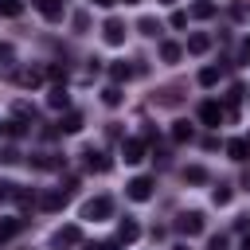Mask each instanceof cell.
<instances>
[{"label": "cell", "instance_id": "cell-1", "mask_svg": "<svg viewBox=\"0 0 250 250\" xmlns=\"http://www.w3.org/2000/svg\"><path fill=\"white\" fill-rule=\"evenodd\" d=\"M109 215H113V199H109V195H94V199L82 203V219H90V223L109 219Z\"/></svg>", "mask_w": 250, "mask_h": 250}, {"label": "cell", "instance_id": "cell-2", "mask_svg": "<svg viewBox=\"0 0 250 250\" xmlns=\"http://www.w3.org/2000/svg\"><path fill=\"white\" fill-rule=\"evenodd\" d=\"M176 230L188 234V238H191V234H203V215H199V211H184V215L176 219Z\"/></svg>", "mask_w": 250, "mask_h": 250}, {"label": "cell", "instance_id": "cell-3", "mask_svg": "<svg viewBox=\"0 0 250 250\" xmlns=\"http://www.w3.org/2000/svg\"><path fill=\"white\" fill-rule=\"evenodd\" d=\"M125 191H129V199H137V203H145V199H152V180H148V176H133Z\"/></svg>", "mask_w": 250, "mask_h": 250}, {"label": "cell", "instance_id": "cell-4", "mask_svg": "<svg viewBox=\"0 0 250 250\" xmlns=\"http://www.w3.org/2000/svg\"><path fill=\"white\" fill-rule=\"evenodd\" d=\"M102 39L109 43V47H121L125 43V23L113 16V20H105V27H102Z\"/></svg>", "mask_w": 250, "mask_h": 250}, {"label": "cell", "instance_id": "cell-5", "mask_svg": "<svg viewBox=\"0 0 250 250\" xmlns=\"http://www.w3.org/2000/svg\"><path fill=\"white\" fill-rule=\"evenodd\" d=\"M223 117H227V109H223L219 102H203V105H199V121H203V125L219 129V121H223Z\"/></svg>", "mask_w": 250, "mask_h": 250}, {"label": "cell", "instance_id": "cell-6", "mask_svg": "<svg viewBox=\"0 0 250 250\" xmlns=\"http://www.w3.org/2000/svg\"><path fill=\"white\" fill-rule=\"evenodd\" d=\"M121 156H125V164H137V160H145V141H141V137H129V141L121 145Z\"/></svg>", "mask_w": 250, "mask_h": 250}, {"label": "cell", "instance_id": "cell-7", "mask_svg": "<svg viewBox=\"0 0 250 250\" xmlns=\"http://www.w3.org/2000/svg\"><path fill=\"white\" fill-rule=\"evenodd\" d=\"M66 199H70V191L55 188V191H47V195L39 199V207H43V211H62V207H66Z\"/></svg>", "mask_w": 250, "mask_h": 250}, {"label": "cell", "instance_id": "cell-8", "mask_svg": "<svg viewBox=\"0 0 250 250\" xmlns=\"http://www.w3.org/2000/svg\"><path fill=\"white\" fill-rule=\"evenodd\" d=\"M141 238V227L133 223V219H121L117 223V246H129V242H137Z\"/></svg>", "mask_w": 250, "mask_h": 250}, {"label": "cell", "instance_id": "cell-9", "mask_svg": "<svg viewBox=\"0 0 250 250\" xmlns=\"http://www.w3.org/2000/svg\"><path fill=\"white\" fill-rule=\"evenodd\" d=\"M78 242H82V230H78L74 223H70V227H59V230H55V246H78Z\"/></svg>", "mask_w": 250, "mask_h": 250}, {"label": "cell", "instance_id": "cell-10", "mask_svg": "<svg viewBox=\"0 0 250 250\" xmlns=\"http://www.w3.org/2000/svg\"><path fill=\"white\" fill-rule=\"evenodd\" d=\"M211 16H215V4L211 0H195L188 8V20H211Z\"/></svg>", "mask_w": 250, "mask_h": 250}, {"label": "cell", "instance_id": "cell-11", "mask_svg": "<svg viewBox=\"0 0 250 250\" xmlns=\"http://www.w3.org/2000/svg\"><path fill=\"white\" fill-rule=\"evenodd\" d=\"M47 105H51V109H70V94H66V86H55V90L47 94Z\"/></svg>", "mask_w": 250, "mask_h": 250}, {"label": "cell", "instance_id": "cell-12", "mask_svg": "<svg viewBox=\"0 0 250 250\" xmlns=\"http://www.w3.org/2000/svg\"><path fill=\"white\" fill-rule=\"evenodd\" d=\"M35 8H39L51 23H59V20H62V4H59V0H35Z\"/></svg>", "mask_w": 250, "mask_h": 250}, {"label": "cell", "instance_id": "cell-13", "mask_svg": "<svg viewBox=\"0 0 250 250\" xmlns=\"http://www.w3.org/2000/svg\"><path fill=\"white\" fill-rule=\"evenodd\" d=\"M203 51H211V35H203V31H195V35L188 39V55H203Z\"/></svg>", "mask_w": 250, "mask_h": 250}, {"label": "cell", "instance_id": "cell-14", "mask_svg": "<svg viewBox=\"0 0 250 250\" xmlns=\"http://www.w3.org/2000/svg\"><path fill=\"white\" fill-rule=\"evenodd\" d=\"M160 59H164V62H180V59H184V47L172 43V39H164V43H160Z\"/></svg>", "mask_w": 250, "mask_h": 250}, {"label": "cell", "instance_id": "cell-15", "mask_svg": "<svg viewBox=\"0 0 250 250\" xmlns=\"http://www.w3.org/2000/svg\"><path fill=\"white\" fill-rule=\"evenodd\" d=\"M59 129H62V133H78V129H82V113H78V109H66L62 121H59Z\"/></svg>", "mask_w": 250, "mask_h": 250}, {"label": "cell", "instance_id": "cell-16", "mask_svg": "<svg viewBox=\"0 0 250 250\" xmlns=\"http://www.w3.org/2000/svg\"><path fill=\"white\" fill-rule=\"evenodd\" d=\"M86 164H90V172H109V168H113V160H105V156L94 152V148H86Z\"/></svg>", "mask_w": 250, "mask_h": 250}, {"label": "cell", "instance_id": "cell-17", "mask_svg": "<svg viewBox=\"0 0 250 250\" xmlns=\"http://www.w3.org/2000/svg\"><path fill=\"white\" fill-rule=\"evenodd\" d=\"M23 230V219H0V242H8V238H16Z\"/></svg>", "mask_w": 250, "mask_h": 250}, {"label": "cell", "instance_id": "cell-18", "mask_svg": "<svg viewBox=\"0 0 250 250\" xmlns=\"http://www.w3.org/2000/svg\"><path fill=\"white\" fill-rule=\"evenodd\" d=\"M109 74H113V82H125V78L141 74V66H129V62H113V66H109Z\"/></svg>", "mask_w": 250, "mask_h": 250}, {"label": "cell", "instance_id": "cell-19", "mask_svg": "<svg viewBox=\"0 0 250 250\" xmlns=\"http://www.w3.org/2000/svg\"><path fill=\"white\" fill-rule=\"evenodd\" d=\"M227 152H230V160H246V156H250V148H246V141H242V137L227 141Z\"/></svg>", "mask_w": 250, "mask_h": 250}, {"label": "cell", "instance_id": "cell-20", "mask_svg": "<svg viewBox=\"0 0 250 250\" xmlns=\"http://www.w3.org/2000/svg\"><path fill=\"white\" fill-rule=\"evenodd\" d=\"M191 137H195V129H191L188 121H176V125H172V141L184 145V141H191Z\"/></svg>", "mask_w": 250, "mask_h": 250}, {"label": "cell", "instance_id": "cell-21", "mask_svg": "<svg viewBox=\"0 0 250 250\" xmlns=\"http://www.w3.org/2000/svg\"><path fill=\"white\" fill-rule=\"evenodd\" d=\"M20 12H23V0H0V16L4 20H16Z\"/></svg>", "mask_w": 250, "mask_h": 250}, {"label": "cell", "instance_id": "cell-22", "mask_svg": "<svg viewBox=\"0 0 250 250\" xmlns=\"http://www.w3.org/2000/svg\"><path fill=\"white\" fill-rule=\"evenodd\" d=\"M156 102H160V105H176V102H180V86H164V90L156 94Z\"/></svg>", "mask_w": 250, "mask_h": 250}, {"label": "cell", "instance_id": "cell-23", "mask_svg": "<svg viewBox=\"0 0 250 250\" xmlns=\"http://www.w3.org/2000/svg\"><path fill=\"white\" fill-rule=\"evenodd\" d=\"M219 74H223L219 66H203V70H199V86H215V82H219Z\"/></svg>", "mask_w": 250, "mask_h": 250}, {"label": "cell", "instance_id": "cell-24", "mask_svg": "<svg viewBox=\"0 0 250 250\" xmlns=\"http://www.w3.org/2000/svg\"><path fill=\"white\" fill-rule=\"evenodd\" d=\"M184 180H188V184H203V180H207V168L191 164V168H184Z\"/></svg>", "mask_w": 250, "mask_h": 250}, {"label": "cell", "instance_id": "cell-25", "mask_svg": "<svg viewBox=\"0 0 250 250\" xmlns=\"http://www.w3.org/2000/svg\"><path fill=\"white\" fill-rule=\"evenodd\" d=\"M39 78H43L39 70H20V74H16V82H20V86H39Z\"/></svg>", "mask_w": 250, "mask_h": 250}, {"label": "cell", "instance_id": "cell-26", "mask_svg": "<svg viewBox=\"0 0 250 250\" xmlns=\"http://www.w3.org/2000/svg\"><path fill=\"white\" fill-rule=\"evenodd\" d=\"M137 31H141V35H156V31H160V23H156L152 16H145V20L137 23Z\"/></svg>", "mask_w": 250, "mask_h": 250}, {"label": "cell", "instance_id": "cell-27", "mask_svg": "<svg viewBox=\"0 0 250 250\" xmlns=\"http://www.w3.org/2000/svg\"><path fill=\"white\" fill-rule=\"evenodd\" d=\"M102 102H105V105H121V90H117V86H105V90H102Z\"/></svg>", "mask_w": 250, "mask_h": 250}, {"label": "cell", "instance_id": "cell-28", "mask_svg": "<svg viewBox=\"0 0 250 250\" xmlns=\"http://www.w3.org/2000/svg\"><path fill=\"white\" fill-rule=\"evenodd\" d=\"M230 195H234L230 188H215V191H211V199H215V207H227V203H230Z\"/></svg>", "mask_w": 250, "mask_h": 250}, {"label": "cell", "instance_id": "cell-29", "mask_svg": "<svg viewBox=\"0 0 250 250\" xmlns=\"http://www.w3.org/2000/svg\"><path fill=\"white\" fill-rule=\"evenodd\" d=\"M70 23H74V31H86V27H90V12H74Z\"/></svg>", "mask_w": 250, "mask_h": 250}, {"label": "cell", "instance_id": "cell-30", "mask_svg": "<svg viewBox=\"0 0 250 250\" xmlns=\"http://www.w3.org/2000/svg\"><path fill=\"white\" fill-rule=\"evenodd\" d=\"M12 59H16V47H12V43H0V62L12 66Z\"/></svg>", "mask_w": 250, "mask_h": 250}, {"label": "cell", "instance_id": "cell-31", "mask_svg": "<svg viewBox=\"0 0 250 250\" xmlns=\"http://www.w3.org/2000/svg\"><path fill=\"white\" fill-rule=\"evenodd\" d=\"M207 250H227V234H211V242H207Z\"/></svg>", "mask_w": 250, "mask_h": 250}, {"label": "cell", "instance_id": "cell-32", "mask_svg": "<svg viewBox=\"0 0 250 250\" xmlns=\"http://www.w3.org/2000/svg\"><path fill=\"white\" fill-rule=\"evenodd\" d=\"M86 250H117V238H105V242H90Z\"/></svg>", "mask_w": 250, "mask_h": 250}, {"label": "cell", "instance_id": "cell-33", "mask_svg": "<svg viewBox=\"0 0 250 250\" xmlns=\"http://www.w3.org/2000/svg\"><path fill=\"white\" fill-rule=\"evenodd\" d=\"M0 160H4V164H16L20 152H16V148H0Z\"/></svg>", "mask_w": 250, "mask_h": 250}, {"label": "cell", "instance_id": "cell-34", "mask_svg": "<svg viewBox=\"0 0 250 250\" xmlns=\"http://www.w3.org/2000/svg\"><path fill=\"white\" fill-rule=\"evenodd\" d=\"M172 27H188V12H172Z\"/></svg>", "mask_w": 250, "mask_h": 250}, {"label": "cell", "instance_id": "cell-35", "mask_svg": "<svg viewBox=\"0 0 250 250\" xmlns=\"http://www.w3.org/2000/svg\"><path fill=\"white\" fill-rule=\"evenodd\" d=\"M8 195H12V184H0V203H4Z\"/></svg>", "mask_w": 250, "mask_h": 250}, {"label": "cell", "instance_id": "cell-36", "mask_svg": "<svg viewBox=\"0 0 250 250\" xmlns=\"http://www.w3.org/2000/svg\"><path fill=\"white\" fill-rule=\"evenodd\" d=\"M4 137H8V121H0V141H4Z\"/></svg>", "mask_w": 250, "mask_h": 250}, {"label": "cell", "instance_id": "cell-37", "mask_svg": "<svg viewBox=\"0 0 250 250\" xmlns=\"http://www.w3.org/2000/svg\"><path fill=\"white\" fill-rule=\"evenodd\" d=\"M94 4H98V8H109V4H117V0H94Z\"/></svg>", "mask_w": 250, "mask_h": 250}, {"label": "cell", "instance_id": "cell-38", "mask_svg": "<svg viewBox=\"0 0 250 250\" xmlns=\"http://www.w3.org/2000/svg\"><path fill=\"white\" fill-rule=\"evenodd\" d=\"M242 55H246V59H250V39H246V43H242Z\"/></svg>", "mask_w": 250, "mask_h": 250}, {"label": "cell", "instance_id": "cell-39", "mask_svg": "<svg viewBox=\"0 0 250 250\" xmlns=\"http://www.w3.org/2000/svg\"><path fill=\"white\" fill-rule=\"evenodd\" d=\"M242 250H250V234H246V238H242Z\"/></svg>", "mask_w": 250, "mask_h": 250}, {"label": "cell", "instance_id": "cell-40", "mask_svg": "<svg viewBox=\"0 0 250 250\" xmlns=\"http://www.w3.org/2000/svg\"><path fill=\"white\" fill-rule=\"evenodd\" d=\"M172 250H188V246H172Z\"/></svg>", "mask_w": 250, "mask_h": 250}, {"label": "cell", "instance_id": "cell-41", "mask_svg": "<svg viewBox=\"0 0 250 250\" xmlns=\"http://www.w3.org/2000/svg\"><path fill=\"white\" fill-rule=\"evenodd\" d=\"M125 4H141V0H125Z\"/></svg>", "mask_w": 250, "mask_h": 250}, {"label": "cell", "instance_id": "cell-42", "mask_svg": "<svg viewBox=\"0 0 250 250\" xmlns=\"http://www.w3.org/2000/svg\"><path fill=\"white\" fill-rule=\"evenodd\" d=\"M246 148H250V141H246Z\"/></svg>", "mask_w": 250, "mask_h": 250}]
</instances>
